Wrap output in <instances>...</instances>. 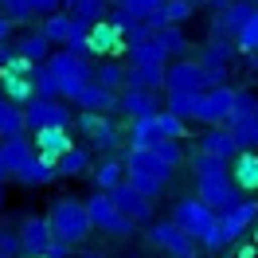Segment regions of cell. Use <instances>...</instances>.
Wrapping results in <instances>:
<instances>
[{"mask_svg": "<svg viewBox=\"0 0 258 258\" xmlns=\"http://www.w3.org/2000/svg\"><path fill=\"white\" fill-rule=\"evenodd\" d=\"M231 180L239 184V188H258V153H250V149H239L235 153V168H231Z\"/></svg>", "mask_w": 258, "mask_h": 258, "instance_id": "cell-28", "label": "cell"}, {"mask_svg": "<svg viewBox=\"0 0 258 258\" xmlns=\"http://www.w3.org/2000/svg\"><path fill=\"white\" fill-rule=\"evenodd\" d=\"M20 239H24V254H47L51 239H55L47 215H24L20 219Z\"/></svg>", "mask_w": 258, "mask_h": 258, "instance_id": "cell-16", "label": "cell"}, {"mask_svg": "<svg viewBox=\"0 0 258 258\" xmlns=\"http://www.w3.org/2000/svg\"><path fill=\"white\" fill-rule=\"evenodd\" d=\"M82 55H90V59H117V55H125V32H121V24L110 20V16L90 24V35H86V43H82Z\"/></svg>", "mask_w": 258, "mask_h": 258, "instance_id": "cell-5", "label": "cell"}, {"mask_svg": "<svg viewBox=\"0 0 258 258\" xmlns=\"http://www.w3.org/2000/svg\"><path fill=\"white\" fill-rule=\"evenodd\" d=\"M235 47L246 51V55H254V51H258V12L242 24L239 32H235Z\"/></svg>", "mask_w": 258, "mask_h": 258, "instance_id": "cell-39", "label": "cell"}, {"mask_svg": "<svg viewBox=\"0 0 258 258\" xmlns=\"http://www.w3.org/2000/svg\"><path fill=\"white\" fill-rule=\"evenodd\" d=\"M200 106H204V90H168V106L164 110L180 113L184 121H200Z\"/></svg>", "mask_w": 258, "mask_h": 258, "instance_id": "cell-26", "label": "cell"}, {"mask_svg": "<svg viewBox=\"0 0 258 258\" xmlns=\"http://www.w3.org/2000/svg\"><path fill=\"white\" fill-rule=\"evenodd\" d=\"M153 43H157V47H161L164 55H168V59H180L184 51L192 47L180 24H164V28H157V32H153Z\"/></svg>", "mask_w": 258, "mask_h": 258, "instance_id": "cell-25", "label": "cell"}, {"mask_svg": "<svg viewBox=\"0 0 258 258\" xmlns=\"http://www.w3.org/2000/svg\"><path fill=\"white\" fill-rule=\"evenodd\" d=\"M164 71H168V63H141V67H129V82H125V86H149V90H164Z\"/></svg>", "mask_w": 258, "mask_h": 258, "instance_id": "cell-30", "label": "cell"}, {"mask_svg": "<svg viewBox=\"0 0 258 258\" xmlns=\"http://www.w3.org/2000/svg\"><path fill=\"white\" fill-rule=\"evenodd\" d=\"M145 239L153 242V246L168 250L172 258H188V254H196V239H192V235H188V231L176 223V219H164V223H149Z\"/></svg>", "mask_w": 258, "mask_h": 258, "instance_id": "cell-8", "label": "cell"}, {"mask_svg": "<svg viewBox=\"0 0 258 258\" xmlns=\"http://www.w3.org/2000/svg\"><path fill=\"white\" fill-rule=\"evenodd\" d=\"M149 149H153V153H157V157H161L168 168H176V164L184 161V145H180L176 137H157V141H153Z\"/></svg>", "mask_w": 258, "mask_h": 258, "instance_id": "cell-37", "label": "cell"}, {"mask_svg": "<svg viewBox=\"0 0 258 258\" xmlns=\"http://www.w3.org/2000/svg\"><path fill=\"white\" fill-rule=\"evenodd\" d=\"M47 258H71V242H63V239H51V246H47Z\"/></svg>", "mask_w": 258, "mask_h": 258, "instance_id": "cell-47", "label": "cell"}, {"mask_svg": "<svg viewBox=\"0 0 258 258\" xmlns=\"http://www.w3.org/2000/svg\"><path fill=\"white\" fill-rule=\"evenodd\" d=\"M59 4H63L67 12H75V4H79V0H59Z\"/></svg>", "mask_w": 258, "mask_h": 258, "instance_id": "cell-51", "label": "cell"}, {"mask_svg": "<svg viewBox=\"0 0 258 258\" xmlns=\"http://www.w3.org/2000/svg\"><path fill=\"white\" fill-rule=\"evenodd\" d=\"M192 16H196V4H192V0H164L161 8L145 20V24L153 28V32H157V28H164V24H180V28H184Z\"/></svg>", "mask_w": 258, "mask_h": 258, "instance_id": "cell-22", "label": "cell"}, {"mask_svg": "<svg viewBox=\"0 0 258 258\" xmlns=\"http://www.w3.org/2000/svg\"><path fill=\"white\" fill-rule=\"evenodd\" d=\"M254 67H258V51H254Z\"/></svg>", "mask_w": 258, "mask_h": 258, "instance_id": "cell-56", "label": "cell"}, {"mask_svg": "<svg viewBox=\"0 0 258 258\" xmlns=\"http://www.w3.org/2000/svg\"><path fill=\"white\" fill-rule=\"evenodd\" d=\"M90 180H94V188H102V192L117 188L125 180V161H102L98 168H90Z\"/></svg>", "mask_w": 258, "mask_h": 258, "instance_id": "cell-34", "label": "cell"}, {"mask_svg": "<svg viewBox=\"0 0 258 258\" xmlns=\"http://www.w3.org/2000/svg\"><path fill=\"white\" fill-rule=\"evenodd\" d=\"M125 55H129V67H141V63H168V55H164V51L153 43V35L137 39V43H129Z\"/></svg>", "mask_w": 258, "mask_h": 258, "instance_id": "cell-33", "label": "cell"}, {"mask_svg": "<svg viewBox=\"0 0 258 258\" xmlns=\"http://www.w3.org/2000/svg\"><path fill=\"white\" fill-rule=\"evenodd\" d=\"M125 258H137V254H125Z\"/></svg>", "mask_w": 258, "mask_h": 258, "instance_id": "cell-57", "label": "cell"}, {"mask_svg": "<svg viewBox=\"0 0 258 258\" xmlns=\"http://www.w3.org/2000/svg\"><path fill=\"white\" fill-rule=\"evenodd\" d=\"M20 254H24L20 231H0V258H20Z\"/></svg>", "mask_w": 258, "mask_h": 258, "instance_id": "cell-45", "label": "cell"}, {"mask_svg": "<svg viewBox=\"0 0 258 258\" xmlns=\"http://www.w3.org/2000/svg\"><path fill=\"white\" fill-rule=\"evenodd\" d=\"M192 4H196V8H223L227 0H192Z\"/></svg>", "mask_w": 258, "mask_h": 258, "instance_id": "cell-49", "label": "cell"}, {"mask_svg": "<svg viewBox=\"0 0 258 258\" xmlns=\"http://www.w3.org/2000/svg\"><path fill=\"white\" fill-rule=\"evenodd\" d=\"M24 125H28V133H35V129H47V125H71V102L35 94L32 102L24 106Z\"/></svg>", "mask_w": 258, "mask_h": 258, "instance_id": "cell-6", "label": "cell"}, {"mask_svg": "<svg viewBox=\"0 0 258 258\" xmlns=\"http://www.w3.org/2000/svg\"><path fill=\"white\" fill-rule=\"evenodd\" d=\"M20 258H47V254H20Z\"/></svg>", "mask_w": 258, "mask_h": 258, "instance_id": "cell-53", "label": "cell"}, {"mask_svg": "<svg viewBox=\"0 0 258 258\" xmlns=\"http://www.w3.org/2000/svg\"><path fill=\"white\" fill-rule=\"evenodd\" d=\"M157 110H161L157 90H149V86H125L121 90V113H125L129 121L133 117H153Z\"/></svg>", "mask_w": 258, "mask_h": 258, "instance_id": "cell-17", "label": "cell"}, {"mask_svg": "<svg viewBox=\"0 0 258 258\" xmlns=\"http://www.w3.org/2000/svg\"><path fill=\"white\" fill-rule=\"evenodd\" d=\"M75 16H82V20H90V24H98V20L110 16V0H79V4H75Z\"/></svg>", "mask_w": 258, "mask_h": 258, "instance_id": "cell-41", "label": "cell"}, {"mask_svg": "<svg viewBox=\"0 0 258 258\" xmlns=\"http://www.w3.org/2000/svg\"><path fill=\"white\" fill-rule=\"evenodd\" d=\"M192 172H196V180H208V176H223L227 172V161L223 157H215V153H196L192 157Z\"/></svg>", "mask_w": 258, "mask_h": 258, "instance_id": "cell-35", "label": "cell"}, {"mask_svg": "<svg viewBox=\"0 0 258 258\" xmlns=\"http://www.w3.org/2000/svg\"><path fill=\"white\" fill-rule=\"evenodd\" d=\"M110 4L121 12V16H129V20H149L164 0H110Z\"/></svg>", "mask_w": 258, "mask_h": 258, "instance_id": "cell-36", "label": "cell"}, {"mask_svg": "<svg viewBox=\"0 0 258 258\" xmlns=\"http://www.w3.org/2000/svg\"><path fill=\"white\" fill-rule=\"evenodd\" d=\"M161 133H157V121L153 117H133L129 125V145H153Z\"/></svg>", "mask_w": 258, "mask_h": 258, "instance_id": "cell-38", "label": "cell"}, {"mask_svg": "<svg viewBox=\"0 0 258 258\" xmlns=\"http://www.w3.org/2000/svg\"><path fill=\"white\" fill-rule=\"evenodd\" d=\"M39 32L47 35L55 47H67L71 43V32H75V12H67V8H59V12H51V16H43V24H39Z\"/></svg>", "mask_w": 258, "mask_h": 258, "instance_id": "cell-23", "label": "cell"}, {"mask_svg": "<svg viewBox=\"0 0 258 258\" xmlns=\"http://www.w3.org/2000/svg\"><path fill=\"white\" fill-rule=\"evenodd\" d=\"M172 219H176L200 246H208V250H223L227 242H231V239H227V231L219 227V211H211L200 196H184V200H176Z\"/></svg>", "mask_w": 258, "mask_h": 258, "instance_id": "cell-1", "label": "cell"}, {"mask_svg": "<svg viewBox=\"0 0 258 258\" xmlns=\"http://www.w3.org/2000/svg\"><path fill=\"white\" fill-rule=\"evenodd\" d=\"M164 90H208V75L200 59H176L164 71Z\"/></svg>", "mask_w": 258, "mask_h": 258, "instance_id": "cell-12", "label": "cell"}, {"mask_svg": "<svg viewBox=\"0 0 258 258\" xmlns=\"http://www.w3.org/2000/svg\"><path fill=\"white\" fill-rule=\"evenodd\" d=\"M32 141H35V157H43V161H59L67 149L75 145L71 141V125H47V129H35L32 133Z\"/></svg>", "mask_w": 258, "mask_h": 258, "instance_id": "cell-13", "label": "cell"}, {"mask_svg": "<svg viewBox=\"0 0 258 258\" xmlns=\"http://www.w3.org/2000/svg\"><path fill=\"white\" fill-rule=\"evenodd\" d=\"M94 82L110 86V90H125V82H129V67H125V63H117V59H102V63L94 67Z\"/></svg>", "mask_w": 258, "mask_h": 258, "instance_id": "cell-31", "label": "cell"}, {"mask_svg": "<svg viewBox=\"0 0 258 258\" xmlns=\"http://www.w3.org/2000/svg\"><path fill=\"white\" fill-rule=\"evenodd\" d=\"M125 180L133 184V188H141L145 196H153V200H157V196H161L164 188H168V180H157V176H141V172H125Z\"/></svg>", "mask_w": 258, "mask_h": 258, "instance_id": "cell-42", "label": "cell"}, {"mask_svg": "<svg viewBox=\"0 0 258 258\" xmlns=\"http://www.w3.org/2000/svg\"><path fill=\"white\" fill-rule=\"evenodd\" d=\"M32 82H35V94H43V98H59V79H55V75L47 71V63L32 71Z\"/></svg>", "mask_w": 258, "mask_h": 258, "instance_id": "cell-40", "label": "cell"}, {"mask_svg": "<svg viewBox=\"0 0 258 258\" xmlns=\"http://www.w3.org/2000/svg\"><path fill=\"white\" fill-rule=\"evenodd\" d=\"M12 28H16V24H12V20H8L4 12H0V43H8V35H12Z\"/></svg>", "mask_w": 258, "mask_h": 258, "instance_id": "cell-48", "label": "cell"}, {"mask_svg": "<svg viewBox=\"0 0 258 258\" xmlns=\"http://www.w3.org/2000/svg\"><path fill=\"white\" fill-rule=\"evenodd\" d=\"M47 223H51V235L55 239L71 242V246H79L82 239H90V211H86V200H75V196H59V200H51L47 208Z\"/></svg>", "mask_w": 258, "mask_h": 258, "instance_id": "cell-2", "label": "cell"}, {"mask_svg": "<svg viewBox=\"0 0 258 258\" xmlns=\"http://www.w3.org/2000/svg\"><path fill=\"white\" fill-rule=\"evenodd\" d=\"M254 0H227L223 8H219V16H215V28L211 32L215 35H227V39H235V32H239L246 20L254 16Z\"/></svg>", "mask_w": 258, "mask_h": 258, "instance_id": "cell-15", "label": "cell"}, {"mask_svg": "<svg viewBox=\"0 0 258 258\" xmlns=\"http://www.w3.org/2000/svg\"><path fill=\"white\" fill-rule=\"evenodd\" d=\"M28 8H32V16H51V12H59V8H63V4H59V0H28Z\"/></svg>", "mask_w": 258, "mask_h": 258, "instance_id": "cell-46", "label": "cell"}, {"mask_svg": "<svg viewBox=\"0 0 258 258\" xmlns=\"http://www.w3.org/2000/svg\"><path fill=\"white\" fill-rule=\"evenodd\" d=\"M0 12L12 20V24H32V8H28V0H0Z\"/></svg>", "mask_w": 258, "mask_h": 258, "instance_id": "cell-43", "label": "cell"}, {"mask_svg": "<svg viewBox=\"0 0 258 258\" xmlns=\"http://www.w3.org/2000/svg\"><path fill=\"white\" fill-rule=\"evenodd\" d=\"M196 196H200L211 211H227L235 200H239V184L231 180V172H223V176H208V180H196Z\"/></svg>", "mask_w": 258, "mask_h": 258, "instance_id": "cell-10", "label": "cell"}, {"mask_svg": "<svg viewBox=\"0 0 258 258\" xmlns=\"http://www.w3.org/2000/svg\"><path fill=\"white\" fill-rule=\"evenodd\" d=\"M254 8H258V0H254Z\"/></svg>", "mask_w": 258, "mask_h": 258, "instance_id": "cell-58", "label": "cell"}, {"mask_svg": "<svg viewBox=\"0 0 258 258\" xmlns=\"http://www.w3.org/2000/svg\"><path fill=\"white\" fill-rule=\"evenodd\" d=\"M231 110H235V90H231L227 82L204 90V106H200V121H204V125H227V121H231Z\"/></svg>", "mask_w": 258, "mask_h": 258, "instance_id": "cell-11", "label": "cell"}, {"mask_svg": "<svg viewBox=\"0 0 258 258\" xmlns=\"http://www.w3.org/2000/svg\"><path fill=\"white\" fill-rule=\"evenodd\" d=\"M200 149H204V153H215V157H223V161H235L239 141H235L231 125H208V133L200 137Z\"/></svg>", "mask_w": 258, "mask_h": 258, "instance_id": "cell-21", "label": "cell"}, {"mask_svg": "<svg viewBox=\"0 0 258 258\" xmlns=\"http://www.w3.org/2000/svg\"><path fill=\"white\" fill-rule=\"evenodd\" d=\"M55 168H59V176H90V168H94V164H90V149H82V145H71L63 153V157H59V161H55Z\"/></svg>", "mask_w": 258, "mask_h": 258, "instance_id": "cell-27", "label": "cell"}, {"mask_svg": "<svg viewBox=\"0 0 258 258\" xmlns=\"http://www.w3.org/2000/svg\"><path fill=\"white\" fill-rule=\"evenodd\" d=\"M0 94L8 98V102H16V106H28L35 98L32 75H24V71H4V67H0Z\"/></svg>", "mask_w": 258, "mask_h": 258, "instance_id": "cell-19", "label": "cell"}, {"mask_svg": "<svg viewBox=\"0 0 258 258\" xmlns=\"http://www.w3.org/2000/svg\"><path fill=\"white\" fill-rule=\"evenodd\" d=\"M8 176H12V172H8V164H4V153H0V184H4Z\"/></svg>", "mask_w": 258, "mask_h": 258, "instance_id": "cell-50", "label": "cell"}, {"mask_svg": "<svg viewBox=\"0 0 258 258\" xmlns=\"http://www.w3.org/2000/svg\"><path fill=\"white\" fill-rule=\"evenodd\" d=\"M75 106L79 110H98V113H121V90H110V86L90 79L82 86V94L75 98Z\"/></svg>", "mask_w": 258, "mask_h": 258, "instance_id": "cell-14", "label": "cell"}, {"mask_svg": "<svg viewBox=\"0 0 258 258\" xmlns=\"http://www.w3.org/2000/svg\"><path fill=\"white\" fill-rule=\"evenodd\" d=\"M188 258H196V254H188Z\"/></svg>", "mask_w": 258, "mask_h": 258, "instance_id": "cell-59", "label": "cell"}, {"mask_svg": "<svg viewBox=\"0 0 258 258\" xmlns=\"http://www.w3.org/2000/svg\"><path fill=\"white\" fill-rule=\"evenodd\" d=\"M16 133H28L24 106H16V102H8V98L0 94V137H16Z\"/></svg>", "mask_w": 258, "mask_h": 258, "instance_id": "cell-32", "label": "cell"}, {"mask_svg": "<svg viewBox=\"0 0 258 258\" xmlns=\"http://www.w3.org/2000/svg\"><path fill=\"white\" fill-rule=\"evenodd\" d=\"M0 208H4V192H0Z\"/></svg>", "mask_w": 258, "mask_h": 258, "instance_id": "cell-55", "label": "cell"}, {"mask_svg": "<svg viewBox=\"0 0 258 258\" xmlns=\"http://www.w3.org/2000/svg\"><path fill=\"white\" fill-rule=\"evenodd\" d=\"M110 200L117 204V211L121 215H129L133 223H153V196H145L141 188H133L129 180H121L117 188H110Z\"/></svg>", "mask_w": 258, "mask_h": 258, "instance_id": "cell-9", "label": "cell"}, {"mask_svg": "<svg viewBox=\"0 0 258 258\" xmlns=\"http://www.w3.org/2000/svg\"><path fill=\"white\" fill-rule=\"evenodd\" d=\"M12 176L24 184V188H43V184H51V180H59V168L51 161H43V157H32V161L24 164L20 172H12Z\"/></svg>", "mask_w": 258, "mask_h": 258, "instance_id": "cell-24", "label": "cell"}, {"mask_svg": "<svg viewBox=\"0 0 258 258\" xmlns=\"http://www.w3.org/2000/svg\"><path fill=\"white\" fill-rule=\"evenodd\" d=\"M254 215H258V204H254V200H235L227 211H219V227L227 231V239L235 242L246 227L254 223Z\"/></svg>", "mask_w": 258, "mask_h": 258, "instance_id": "cell-18", "label": "cell"}, {"mask_svg": "<svg viewBox=\"0 0 258 258\" xmlns=\"http://www.w3.org/2000/svg\"><path fill=\"white\" fill-rule=\"evenodd\" d=\"M86 211H90L94 231L110 235V239H129V235H133V227H137L129 215H121V211H117V204L110 200V192H102V188H94V196L86 200Z\"/></svg>", "mask_w": 258, "mask_h": 258, "instance_id": "cell-4", "label": "cell"}, {"mask_svg": "<svg viewBox=\"0 0 258 258\" xmlns=\"http://www.w3.org/2000/svg\"><path fill=\"white\" fill-rule=\"evenodd\" d=\"M16 51L24 55V59H32L35 67H43V63L51 59V51H55V43H51V39H47L43 32H28V35H24V39L16 43Z\"/></svg>", "mask_w": 258, "mask_h": 258, "instance_id": "cell-29", "label": "cell"}, {"mask_svg": "<svg viewBox=\"0 0 258 258\" xmlns=\"http://www.w3.org/2000/svg\"><path fill=\"white\" fill-rule=\"evenodd\" d=\"M4 59H8V47H4V43H0V63H4Z\"/></svg>", "mask_w": 258, "mask_h": 258, "instance_id": "cell-52", "label": "cell"}, {"mask_svg": "<svg viewBox=\"0 0 258 258\" xmlns=\"http://www.w3.org/2000/svg\"><path fill=\"white\" fill-rule=\"evenodd\" d=\"M0 153H4V164L8 172H20L24 164L35 157V141L28 133H16V137H0Z\"/></svg>", "mask_w": 258, "mask_h": 258, "instance_id": "cell-20", "label": "cell"}, {"mask_svg": "<svg viewBox=\"0 0 258 258\" xmlns=\"http://www.w3.org/2000/svg\"><path fill=\"white\" fill-rule=\"evenodd\" d=\"M250 113H258V98L250 94V90H235V110H231V121L235 117H250ZM227 121V125H231Z\"/></svg>", "mask_w": 258, "mask_h": 258, "instance_id": "cell-44", "label": "cell"}, {"mask_svg": "<svg viewBox=\"0 0 258 258\" xmlns=\"http://www.w3.org/2000/svg\"><path fill=\"white\" fill-rule=\"evenodd\" d=\"M79 258H102V254H79Z\"/></svg>", "mask_w": 258, "mask_h": 258, "instance_id": "cell-54", "label": "cell"}, {"mask_svg": "<svg viewBox=\"0 0 258 258\" xmlns=\"http://www.w3.org/2000/svg\"><path fill=\"white\" fill-rule=\"evenodd\" d=\"M47 71L59 79V98H63V102H75V98L82 94V86L94 79L90 55H82L79 47H59V51H51Z\"/></svg>", "mask_w": 258, "mask_h": 258, "instance_id": "cell-3", "label": "cell"}, {"mask_svg": "<svg viewBox=\"0 0 258 258\" xmlns=\"http://www.w3.org/2000/svg\"><path fill=\"white\" fill-rule=\"evenodd\" d=\"M79 129L82 137L90 141V145L98 149V153H113V149L121 145V133H117V125H113V113H98V110H82L79 117Z\"/></svg>", "mask_w": 258, "mask_h": 258, "instance_id": "cell-7", "label": "cell"}]
</instances>
